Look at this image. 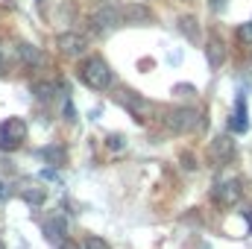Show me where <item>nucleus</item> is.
Wrapping results in <instances>:
<instances>
[{"instance_id":"nucleus-8","label":"nucleus","mask_w":252,"mask_h":249,"mask_svg":"<svg viewBox=\"0 0 252 249\" xmlns=\"http://www.w3.org/2000/svg\"><path fill=\"white\" fill-rule=\"evenodd\" d=\"M211 156H214V158H220V164H226V161L235 156V144H232V138H226V135H223V138H217V141L211 144Z\"/></svg>"},{"instance_id":"nucleus-22","label":"nucleus","mask_w":252,"mask_h":249,"mask_svg":"<svg viewBox=\"0 0 252 249\" xmlns=\"http://www.w3.org/2000/svg\"><path fill=\"white\" fill-rule=\"evenodd\" d=\"M0 249H3V244H0Z\"/></svg>"},{"instance_id":"nucleus-14","label":"nucleus","mask_w":252,"mask_h":249,"mask_svg":"<svg viewBox=\"0 0 252 249\" xmlns=\"http://www.w3.org/2000/svg\"><path fill=\"white\" fill-rule=\"evenodd\" d=\"M124 103H126V106H132L135 112H141V109H144V100H141L135 91H126V94H124Z\"/></svg>"},{"instance_id":"nucleus-1","label":"nucleus","mask_w":252,"mask_h":249,"mask_svg":"<svg viewBox=\"0 0 252 249\" xmlns=\"http://www.w3.org/2000/svg\"><path fill=\"white\" fill-rule=\"evenodd\" d=\"M79 76H82V82H85L88 88H94V91H106V88L115 82L109 64L103 62L100 56H88V59L82 62V67H79Z\"/></svg>"},{"instance_id":"nucleus-9","label":"nucleus","mask_w":252,"mask_h":249,"mask_svg":"<svg viewBox=\"0 0 252 249\" xmlns=\"http://www.w3.org/2000/svg\"><path fill=\"white\" fill-rule=\"evenodd\" d=\"M250 129V118H247V103L238 100L235 115H232V132H247Z\"/></svg>"},{"instance_id":"nucleus-17","label":"nucleus","mask_w":252,"mask_h":249,"mask_svg":"<svg viewBox=\"0 0 252 249\" xmlns=\"http://www.w3.org/2000/svg\"><path fill=\"white\" fill-rule=\"evenodd\" d=\"M241 38H244L247 44H252V21H250V24H244V27H241Z\"/></svg>"},{"instance_id":"nucleus-10","label":"nucleus","mask_w":252,"mask_h":249,"mask_svg":"<svg viewBox=\"0 0 252 249\" xmlns=\"http://www.w3.org/2000/svg\"><path fill=\"white\" fill-rule=\"evenodd\" d=\"M18 53H21V59L27 64H41L44 59H41V50L38 47H32V44H21L18 47Z\"/></svg>"},{"instance_id":"nucleus-13","label":"nucleus","mask_w":252,"mask_h":249,"mask_svg":"<svg viewBox=\"0 0 252 249\" xmlns=\"http://www.w3.org/2000/svg\"><path fill=\"white\" fill-rule=\"evenodd\" d=\"M193 24H196V21H193V18H182V24H179V30H182V32H185V35H188L190 41H193V38H196V32H199V30H196V27H193Z\"/></svg>"},{"instance_id":"nucleus-12","label":"nucleus","mask_w":252,"mask_h":249,"mask_svg":"<svg viewBox=\"0 0 252 249\" xmlns=\"http://www.w3.org/2000/svg\"><path fill=\"white\" fill-rule=\"evenodd\" d=\"M32 91H35V97H38V100H50L53 85H47V82H35V85H32Z\"/></svg>"},{"instance_id":"nucleus-4","label":"nucleus","mask_w":252,"mask_h":249,"mask_svg":"<svg viewBox=\"0 0 252 249\" xmlns=\"http://www.w3.org/2000/svg\"><path fill=\"white\" fill-rule=\"evenodd\" d=\"M118 24H121V15L112 9V6H103V9H97L94 15H91V27L97 30V32H112V30H118Z\"/></svg>"},{"instance_id":"nucleus-18","label":"nucleus","mask_w":252,"mask_h":249,"mask_svg":"<svg viewBox=\"0 0 252 249\" xmlns=\"http://www.w3.org/2000/svg\"><path fill=\"white\" fill-rule=\"evenodd\" d=\"M109 147H112V150H121V138H118V135H112V138H109Z\"/></svg>"},{"instance_id":"nucleus-16","label":"nucleus","mask_w":252,"mask_h":249,"mask_svg":"<svg viewBox=\"0 0 252 249\" xmlns=\"http://www.w3.org/2000/svg\"><path fill=\"white\" fill-rule=\"evenodd\" d=\"M24 199H27V202H32V205H41V202H44V190H41V187L27 190V193H24Z\"/></svg>"},{"instance_id":"nucleus-6","label":"nucleus","mask_w":252,"mask_h":249,"mask_svg":"<svg viewBox=\"0 0 252 249\" xmlns=\"http://www.w3.org/2000/svg\"><path fill=\"white\" fill-rule=\"evenodd\" d=\"M56 44L62 47V53H67V56H79V53L85 50V38L76 35V32H62V35L56 38Z\"/></svg>"},{"instance_id":"nucleus-7","label":"nucleus","mask_w":252,"mask_h":249,"mask_svg":"<svg viewBox=\"0 0 252 249\" xmlns=\"http://www.w3.org/2000/svg\"><path fill=\"white\" fill-rule=\"evenodd\" d=\"M124 18H126V24H147V21H153V12L144 3H126Z\"/></svg>"},{"instance_id":"nucleus-21","label":"nucleus","mask_w":252,"mask_h":249,"mask_svg":"<svg viewBox=\"0 0 252 249\" xmlns=\"http://www.w3.org/2000/svg\"><path fill=\"white\" fill-rule=\"evenodd\" d=\"M0 67H3V59H0Z\"/></svg>"},{"instance_id":"nucleus-5","label":"nucleus","mask_w":252,"mask_h":249,"mask_svg":"<svg viewBox=\"0 0 252 249\" xmlns=\"http://www.w3.org/2000/svg\"><path fill=\"white\" fill-rule=\"evenodd\" d=\"M214 196L223 202V205H235L241 199V182L238 179H223L214 185Z\"/></svg>"},{"instance_id":"nucleus-2","label":"nucleus","mask_w":252,"mask_h":249,"mask_svg":"<svg viewBox=\"0 0 252 249\" xmlns=\"http://www.w3.org/2000/svg\"><path fill=\"white\" fill-rule=\"evenodd\" d=\"M24 138H27V124L21 118H9L0 126V150H15L24 144Z\"/></svg>"},{"instance_id":"nucleus-19","label":"nucleus","mask_w":252,"mask_h":249,"mask_svg":"<svg viewBox=\"0 0 252 249\" xmlns=\"http://www.w3.org/2000/svg\"><path fill=\"white\" fill-rule=\"evenodd\" d=\"M220 3H223V0H211V6H214V9H217V6H220Z\"/></svg>"},{"instance_id":"nucleus-15","label":"nucleus","mask_w":252,"mask_h":249,"mask_svg":"<svg viewBox=\"0 0 252 249\" xmlns=\"http://www.w3.org/2000/svg\"><path fill=\"white\" fill-rule=\"evenodd\" d=\"M82 249H109V244H106L103 238H94V235H91V238L82 241Z\"/></svg>"},{"instance_id":"nucleus-20","label":"nucleus","mask_w":252,"mask_h":249,"mask_svg":"<svg viewBox=\"0 0 252 249\" xmlns=\"http://www.w3.org/2000/svg\"><path fill=\"white\" fill-rule=\"evenodd\" d=\"M3 196H6V190H3V185H0V199H3Z\"/></svg>"},{"instance_id":"nucleus-3","label":"nucleus","mask_w":252,"mask_h":249,"mask_svg":"<svg viewBox=\"0 0 252 249\" xmlns=\"http://www.w3.org/2000/svg\"><path fill=\"white\" fill-rule=\"evenodd\" d=\"M167 126H170L173 132H193V129L202 126V121H199V112H196V109H176V112L170 115Z\"/></svg>"},{"instance_id":"nucleus-11","label":"nucleus","mask_w":252,"mask_h":249,"mask_svg":"<svg viewBox=\"0 0 252 249\" xmlns=\"http://www.w3.org/2000/svg\"><path fill=\"white\" fill-rule=\"evenodd\" d=\"M208 62L214 67L223 62V41H208Z\"/></svg>"}]
</instances>
